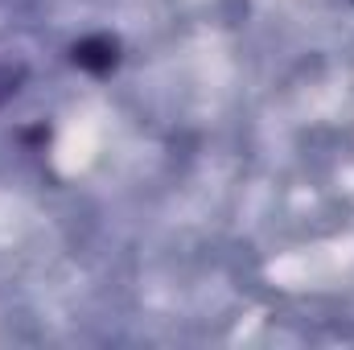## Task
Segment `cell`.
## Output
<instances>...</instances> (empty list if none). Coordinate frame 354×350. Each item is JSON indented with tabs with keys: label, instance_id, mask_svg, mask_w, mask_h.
Wrapping results in <instances>:
<instances>
[{
	"label": "cell",
	"instance_id": "1",
	"mask_svg": "<svg viewBox=\"0 0 354 350\" xmlns=\"http://www.w3.org/2000/svg\"><path fill=\"white\" fill-rule=\"evenodd\" d=\"M71 62L87 71L91 79H107L120 66V37L115 33H91L71 46Z\"/></svg>",
	"mask_w": 354,
	"mask_h": 350
}]
</instances>
